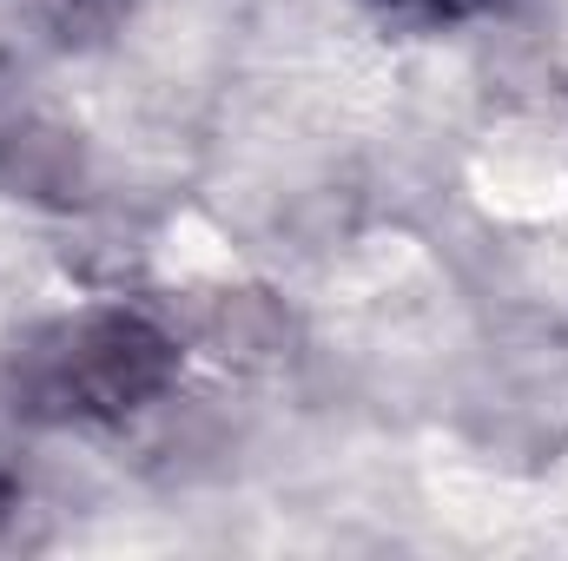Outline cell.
Returning <instances> with one entry per match:
<instances>
[{"instance_id":"obj_2","label":"cell","mask_w":568,"mask_h":561,"mask_svg":"<svg viewBox=\"0 0 568 561\" xmlns=\"http://www.w3.org/2000/svg\"><path fill=\"white\" fill-rule=\"evenodd\" d=\"M429 13H463V7H476V0H424Z\"/></svg>"},{"instance_id":"obj_1","label":"cell","mask_w":568,"mask_h":561,"mask_svg":"<svg viewBox=\"0 0 568 561\" xmlns=\"http://www.w3.org/2000/svg\"><path fill=\"white\" fill-rule=\"evenodd\" d=\"M172 377V344L145 317H87L40 364V397L67 417H120Z\"/></svg>"}]
</instances>
